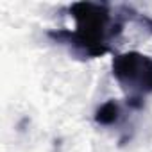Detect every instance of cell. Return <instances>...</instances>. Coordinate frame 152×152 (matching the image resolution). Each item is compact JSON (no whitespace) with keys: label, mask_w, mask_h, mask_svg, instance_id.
<instances>
[{"label":"cell","mask_w":152,"mask_h":152,"mask_svg":"<svg viewBox=\"0 0 152 152\" xmlns=\"http://www.w3.org/2000/svg\"><path fill=\"white\" fill-rule=\"evenodd\" d=\"M68 13L73 29L48 31V38L84 59L102 57L111 52L131 18V9L113 7L104 2H75L68 7Z\"/></svg>","instance_id":"cell-1"},{"label":"cell","mask_w":152,"mask_h":152,"mask_svg":"<svg viewBox=\"0 0 152 152\" xmlns=\"http://www.w3.org/2000/svg\"><path fill=\"white\" fill-rule=\"evenodd\" d=\"M111 70L125 95V106L134 111L141 109L145 97L152 93V57L136 50L116 54Z\"/></svg>","instance_id":"cell-2"},{"label":"cell","mask_w":152,"mask_h":152,"mask_svg":"<svg viewBox=\"0 0 152 152\" xmlns=\"http://www.w3.org/2000/svg\"><path fill=\"white\" fill-rule=\"evenodd\" d=\"M122 118H124V106L115 99L106 100L95 111V122L104 127H113V125L120 124Z\"/></svg>","instance_id":"cell-3"}]
</instances>
